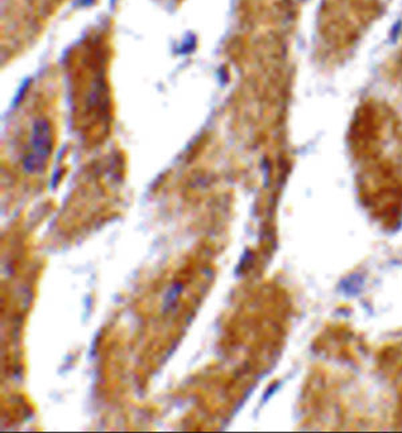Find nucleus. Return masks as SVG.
Returning <instances> with one entry per match:
<instances>
[{
	"instance_id": "1",
	"label": "nucleus",
	"mask_w": 402,
	"mask_h": 433,
	"mask_svg": "<svg viewBox=\"0 0 402 433\" xmlns=\"http://www.w3.org/2000/svg\"><path fill=\"white\" fill-rule=\"evenodd\" d=\"M53 149V135L50 124L45 118L34 122L30 140V152L23 158V169L32 175L45 169Z\"/></svg>"
},
{
	"instance_id": "2",
	"label": "nucleus",
	"mask_w": 402,
	"mask_h": 433,
	"mask_svg": "<svg viewBox=\"0 0 402 433\" xmlns=\"http://www.w3.org/2000/svg\"><path fill=\"white\" fill-rule=\"evenodd\" d=\"M181 291H182V284L181 283H174L171 289L168 290L165 299H164V310H169L171 307L176 305V301Z\"/></svg>"
}]
</instances>
